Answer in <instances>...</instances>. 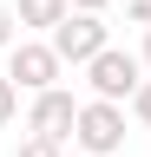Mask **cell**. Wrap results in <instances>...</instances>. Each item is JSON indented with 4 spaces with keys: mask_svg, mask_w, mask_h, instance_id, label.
Listing matches in <instances>:
<instances>
[{
    "mask_svg": "<svg viewBox=\"0 0 151 157\" xmlns=\"http://www.w3.org/2000/svg\"><path fill=\"white\" fill-rule=\"evenodd\" d=\"M59 72H66V59L53 52V39H13L7 46V78L20 92H53Z\"/></svg>",
    "mask_w": 151,
    "mask_h": 157,
    "instance_id": "1",
    "label": "cell"
},
{
    "mask_svg": "<svg viewBox=\"0 0 151 157\" xmlns=\"http://www.w3.org/2000/svg\"><path fill=\"white\" fill-rule=\"evenodd\" d=\"M85 157H118L125 151V105H105V98H92L79 105V124H72Z\"/></svg>",
    "mask_w": 151,
    "mask_h": 157,
    "instance_id": "2",
    "label": "cell"
},
{
    "mask_svg": "<svg viewBox=\"0 0 151 157\" xmlns=\"http://www.w3.org/2000/svg\"><path fill=\"white\" fill-rule=\"evenodd\" d=\"M138 72H145V59H138V52H118V46H105V52L85 66V85H92V98L118 105V98H131V92L145 85Z\"/></svg>",
    "mask_w": 151,
    "mask_h": 157,
    "instance_id": "3",
    "label": "cell"
},
{
    "mask_svg": "<svg viewBox=\"0 0 151 157\" xmlns=\"http://www.w3.org/2000/svg\"><path fill=\"white\" fill-rule=\"evenodd\" d=\"M46 39H53V52H59L66 66H92V59H99V52L112 46L99 13H66V20H59V26H53Z\"/></svg>",
    "mask_w": 151,
    "mask_h": 157,
    "instance_id": "4",
    "label": "cell"
},
{
    "mask_svg": "<svg viewBox=\"0 0 151 157\" xmlns=\"http://www.w3.org/2000/svg\"><path fill=\"white\" fill-rule=\"evenodd\" d=\"M72 124H79V98H72L66 85H53V92H33V111H26V131L33 137H53V144H66Z\"/></svg>",
    "mask_w": 151,
    "mask_h": 157,
    "instance_id": "5",
    "label": "cell"
},
{
    "mask_svg": "<svg viewBox=\"0 0 151 157\" xmlns=\"http://www.w3.org/2000/svg\"><path fill=\"white\" fill-rule=\"evenodd\" d=\"M13 13H20V26H46V33H53V26L72 13V0H20Z\"/></svg>",
    "mask_w": 151,
    "mask_h": 157,
    "instance_id": "6",
    "label": "cell"
},
{
    "mask_svg": "<svg viewBox=\"0 0 151 157\" xmlns=\"http://www.w3.org/2000/svg\"><path fill=\"white\" fill-rule=\"evenodd\" d=\"M13 118H20V85L0 72V124H13Z\"/></svg>",
    "mask_w": 151,
    "mask_h": 157,
    "instance_id": "7",
    "label": "cell"
},
{
    "mask_svg": "<svg viewBox=\"0 0 151 157\" xmlns=\"http://www.w3.org/2000/svg\"><path fill=\"white\" fill-rule=\"evenodd\" d=\"M131 118H138V124H151V78L131 92Z\"/></svg>",
    "mask_w": 151,
    "mask_h": 157,
    "instance_id": "8",
    "label": "cell"
},
{
    "mask_svg": "<svg viewBox=\"0 0 151 157\" xmlns=\"http://www.w3.org/2000/svg\"><path fill=\"white\" fill-rule=\"evenodd\" d=\"M13 26H20V13H13V7H7V0H0V52H7V46H13Z\"/></svg>",
    "mask_w": 151,
    "mask_h": 157,
    "instance_id": "9",
    "label": "cell"
},
{
    "mask_svg": "<svg viewBox=\"0 0 151 157\" xmlns=\"http://www.w3.org/2000/svg\"><path fill=\"white\" fill-rule=\"evenodd\" d=\"M20 157H59V144H53V137H26Z\"/></svg>",
    "mask_w": 151,
    "mask_h": 157,
    "instance_id": "10",
    "label": "cell"
},
{
    "mask_svg": "<svg viewBox=\"0 0 151 157\" xmlns=\"http://www.w3.org/2000/svg\"><path fill=\"white\" fill-rule=\"evenodd\" d=\"M131 20H138V26H151V0H131Z\"/></svg>",
    "mask_w": 151,
    "mask_h": 157,
    "instance_id": "11",
    "label": "cell"
},
{
    "mask_svg": "<svg viewBox=\"0 0 151 157\" xmlns=\"http://www.w3.org/2000/svg\"><path fill=\"white\" fill-rule=\"evenodd\" d=\"M105 7V0H72V13H99Z\"/></svg>",
    "mask_w": 151,
    "mask_h": 157,
    "instance_id": "12",
    "label": "cell"
},
{
    "mask_svg": "<svg viewBox=\"0 0 151 157\" xmlns=\"http://www.w3.org/2000/svg\"><path fill=\"white\" fill-rule=\"evenodd\" d=\"M138 59H145V66H151V26H145V52H138Z\"/></svg>",
    "mask_w": 151,
    "mask_h": 157,
    "instance_id": "13",
    "label": "cell"
}]
</instances>
